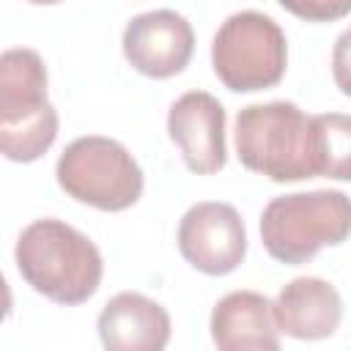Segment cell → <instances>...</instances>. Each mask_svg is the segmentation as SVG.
Instances as JSON below:
<instances>
[{
  "mask_svg": "<svg viewBox=\"0 0 351 351\" xmlns=\"http://www.w3.org/2000/svg\"><path fill=\"white\" fill-rule=\"evenodd\" d=\"M14 261L19 277L36 293L66 307L88 302L104 274L99 247L77 228L52 217L36 219L19 233Z\"/></svg>",
  "mask_w": 351,
  "mask_h": 351,
  "instance_id": "obj_1",
  "label": "cell"
},
{
  "mask_svg": "<svg viewBox=\"0 0 351 351\" xmlns=\"http://www.w3.org/2000/svg\"><path fill=\"white\" fill-rule=\"evenodd\" d=\"M58 137L47 99V66L36 49L11 47L0 58V151L11 162L41 159Z\"/></svg>",
  "mask_w": 351,
  "mask_h": 351,
  "instance_id": "obj_2",
  "label": "cell"
},
{
  "mask_svg": "<svg viewBox=\"0 0 351 351\" xmlns=\"http://www.w3.org/2000/svg\"><path fill=\"white\" fill-rule=\"evenodd\" d=\"M351 236V197L340 189H313L271 197L261 214V241L285 266H302L324 247Z\"/></svg>",
  "mask_w": 351,
  "mask_h": 351,
  "instance_id": "obj_3",
  "label": "cell"
},
{
  "mask_svg": "<svg viewBox=\"0 0 351 351\" xmlns=\"http://www.w3.org/2000/svg\"><path fill=\"white\" fill-rule=\"evenodd\" d=\"M239 162L277 184L315 178L313 115L293 101L247 104L236 115Z\"/></svg>",
  "mask_w": 351,
  "mask_h": 351,
  "instance_id": "obj_4",
  "label": "cell"
},
{
  "mask_svg": "<svg viewBox=\"0 0 351 351\" xmlns=\"http://www.w3.org/2000/svg\"><path fill=\"white\" fill-rule=\"evenodd\" d=\"M55 178L69 197L99 211L132 208L145 184L134 156L101 134L71 140L55 165Z\"/></svg>",
  "mask_w": 351,
  "mask_h": 351,
  "instance_id": "obj_5",
  "label": "cell"
},
{
  "mask_svg": "<svg viewBox=\"0 0 351 351\" xmlns=\"http://www.w3.org/2000/svg\"><path fill=\"white\" fill-rule=\"evenodd\" d=\"M211 66L219 82L233 93L274 88L288 66L285 33L261 11H236L214 33Z\"/></svg>",
  "mask_w": 351,
  "mask_h": 351,
  "instance_id": "obj_6",
  "label": "cell"
},
{
  "mask_svg": "<svg viewBox=\"0 0 351 351\" xmlns=\"http://www.w3.org/2000/svg\"><path fill=\"white\" fill-rule=\"evenodd\" d=\"M178 252L192 269L208 277L236 271L247 255V228L241 214L219 200L189 206L178 222Z\"/></svg>",
  "mask_w": 351,
  "mask_h": 351,
  "instance_id": "obj_7",
  "label": "cell"
},
{
  "mask_svg": "<svg viewBox=\"0 0 351 351\" xmlns=\"http://www.w3.org/2000/svg\"><path fill=\"white\" fill-rule=\"evenodd\" d=\"M123 55L129 66L151 80H167L189 66L195 30L178 11L156 8L129 19L123 27Z\"/></svg>",
  "mask_w": 351,
  "mask_h": 351,
  "instance_id": "obj_8",
  "label": "cell"
},
{
  "mask_svg": "<svg viewBox=\"0 0 351 351\" xmlns=\"http://www.w3.org/2000/svg\"><path fill=\"white\" fill-rule=\"evenodd\" d=\"M167 134L192 173L211 176L225 167V107L217 96L206 90H186L178 96L167 112Z\"/></svg>",
  "mask_w": 351,
  "mask_h": 351,
  "instance_id": "obj_9",
  "label": "cell"
},
{
  "mask_svg": "<svg viewBox=\"0 0 351 351\" xmlns=\"http://www.w3.org/2000/svg\"><path fill=\"white\" fill-rule=\"evenodd\" d=\"M96 329L110 351H162L170 343L167 310L137 291L115 293L101 307Z\"/></svg>",
  "mask_w": 351,
  "mask_h": 351,
  "instance_id": "obj_10",
  "label": "cell"
},
{
  "mask_svg": "<svg viewBox=\"0 0 351 351\" xmlns=\"http://www.w3.org/2000/svg\"><path fill=\"white\" fill-rule=\"evenodd\" d=\"M277 329L296 340L332 337L343 321L337 288L321 277H296L285 282L271 302Z\"/></svg>",
  "mask_w": 351,
  "mask_h": 351,
  "instance_id": "obj_11",
  "label": "cell"
},
{
  "mask_svg": "<svg viewBox=\"0 0 351 351\" xmlns=\"http://www.w3.org/2000/svg\"><path fill=\"white\" fill-rule=\"evenodd\" d=\"M211 340L219 351H277L280 329L271 302L258 291H230L211 310Z\"/></svg>",
  "mask_w": 351,
  "mask_h": 351,
  "instance_id": "obj_12",
  "label": "cell"
},
{
  "mask_svg": "<svg viewBox=\"0 0 351 351\" xmlns=\"http://www.w3.org/2000/svg\"><path fill=\"white\" fill-rule=\"evenodd\" d=\"M313 167L315 178L351 181V115H313Z\"/></svg>",
  "mask_w": 351,
  "mask_h": 351,
  "instance_id": "obj_13",
  "label": "cell"
},
{
  "mask_svg": "<svg viewBox=\"0 0 351 351\" xmlns=\"http://www.w3.org/2000/svg\"><path fill=\"white\" fill-rule=\"evenodd\" d=\"M288 14L304 22H337L351 14V0H277Z\"/></svg>",
  "mask_w": 351,
  "mask_h": 351,
  "instance_id": "obj_14",
  "label": "cell"
},
{
  "mask_svg": "<svg viewBox=\"0 0 351 351\" xmlns=\"http://www.w3.org/2000/svg\"><path fill=\"white\" fill-rule=\"evenodd\" d=\"M332 80L343 96H351V27L343 30L332 49Z\"/></svg>",
  "mask_w": 351,
  "mask_h": 351,
  "instance_id": "obj_15",
  "label": "cell"
},
{
  "mask_svg": "<svg viewBox=\"0 0 351 351\" xmlns=\"http://www.w3.org/2000/svg\"><path fill=\"white\" fill-rule=\"evenodd\" d=\"M27 3H33V5H55L60 0H27Z\"/></svg>",
  "mask_w": 351,
  "mask_h": 351,
  "instance_id": "obj_16",
  "label": "cell"
}]
</instances>
